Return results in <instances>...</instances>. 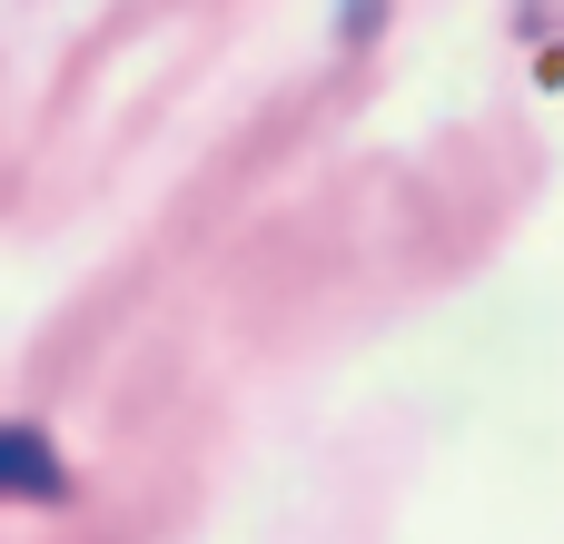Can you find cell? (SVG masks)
<instances>
[{
	"label": "cell",
	"mask_w": 564,
	"mask_h": 544,
	"mask_svg": "<svg viewBox=\"0 0 564 544\" xmlns=\"http://www.w3.org/2000/svg\"><path fill=\"white\" fill-rule=\"evenodd\" d=\"M0 496L10 505H59L69 496V466L50 456L40 426H0Z\"/></svg>",
	"instance_id": "6da1fadb"
}]
</instances>
